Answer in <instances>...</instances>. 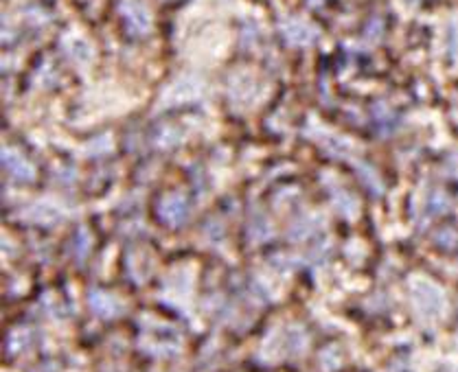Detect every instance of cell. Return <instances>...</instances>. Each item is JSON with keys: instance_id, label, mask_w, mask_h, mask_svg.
<instances>
[{"instance_id": "4", "label": "cell", "mask_w": 458, "mask_h": 372, "mask_svg": "<svg viewBox=\"0 0 458 372\" xmlns=\"http://www.w3.org/2000/svg\"><path fill=\"white\" fill-rule=\"evenodd\" d=\"M3 163L9 167V171L16 175V177H26L29 180L31 175H33V171H31V167L26 165L22 158H18V155H14L11 151H7L5 155H3Z\"/></svg>"}, {"instance_id": "1", "label": "cell", "mask_w": 458, "mask_h": 372, "mask_svg": "<svg viewBox=\"0 0 458 372\" xmlns=\"http://www.w3.org/2000/svg\"><path fill=\"white\" fill-rule=\"evenodd\" d=\"M415 302L419 307L421 313L425 315H437L441 313L443 309V296H441V291L432 285H427V283H421L417 289H415Z\"/></svg>"}, {"instance_id": "5", "label": "cell", "mask_w": 458, "mask_h": 372, "mask_svg": "<svg viewBox=\"0 0 458 372\" xmlns=\"http://www.w3.org/2000/svg\"><path fill=\"white\" fill-rule=\"evenodd\" d=\"M90 305H92L95 313H99V315H110L114 309V300L107 294H103V291H95L90 296Z\"/></svg>"}, {"instance_id": "3", "label": "cell", "mask_w": 458, "mask_h": 372, "mask_svg": "<svg viewBox=\"0 0 458 372\" xmlns=\"http://www.w3.org/2000/svg\"><path fill=\"white\" fill-rule=\"evenodd\" d=\"M160 215H163L169 224H180L186 217V204L182 197H176V202H167L160 206Z\"/></svg>"}, {"instance_id": "2", "label": "cell", "mask_w": 458, "mask_h": 372, "mask_svg": "<svg viewBox=\"0 0 458 372\" xmlns=\"http://www.w3.org/2000/svg\"><path fill=\"white\" fill-rule=\"evenodd\" d=\"M281 31H283V38L294 46H307L316 40L314 26H309L303 20H287Z\"/></svg>"}, {"instance_id": "6", "label": "cell", "mask_w": 458, "mask_h": 372, "mask_svg": "<svg viewBox=\"0 0 458 372\" xmlns=\"http://www.w3.org/2000/svg\"><path fill=\"white\" fill-rule=\"evenodd\" d=\"M430 210H432V212H443V210H447V199L439 193L437 197L430 199Z\"/></svg>"}]
</instances>
